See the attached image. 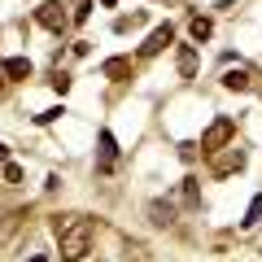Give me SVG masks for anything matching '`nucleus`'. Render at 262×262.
Returning a JSON list of instances; mask_svg holds the SVG:
<instances>
[{"mask_svg":"<svg viewBox=\"0 0 262 262\" xmlns=\"http://www.w3.org/2000/svg\"><path fill=\"white\" fill-rule=\"evenodd\" d=\"M57 236H61V262H83L88 249H92L96 227H92V219H75V223L57 227Z\"/></svg>","mask_w":262,"mask_h":262,"instance_id":"1","label":"nucleus"},{"mask_svg":"<svg viewBox=\"0 0 262 262\" xmlns=\"http://www.w3.org/2000/svg\"><path fill=\"white\" fill-rule=\"evenodd\" d=\"M232 136H236V122L232 118H214V122H210V131L201 136V149H206V153L232 149Z\"/></svg>","mask_w":262,"mask_h":262,"instance_id":"2","label":"nucleus"},{"mask_svg":"<svg viewBox=\"0 0 262 262\" xmlns=\"http://www.w3.org/2000/svg\"><path fill=\"white\" fill-rule=\"evenodd\" d=\"M114 162H118V140H114V131H101V162H96V170H114Z\"/></svg>","mask_w":262,"mask_h":262,"instance_id":"4","label":"nucleus"},{"mask_svg":"<svg viewBox=\"0 0 262 262\" xmlns=\"http://www.w3.org/2000/svg\"><path fill=\"white\" fill-rule=\"evenodd\" d=\"M0 70H5L9 79H31V61H27V57H5Z\"/></svg>","mask_w":262,"mask_h":262,"instance_id":"6","label":"nucleus"},{"mask_svg":"<svg viewBox=\"0 0 262 262\" xmlns=\"http://www.w3.org/2000/svg\"><path fill=\"white\" fill-rule=\"evenodd\" d=\"M5 179H9V184H22V166H13V162H5Z\"/></svg>","mask_w":262,"mask_h":262,"instance_id":"18","label":"nucleus"},{"mask_svg":"<svg viewBox=\"0 0 262 262\" xmlns=\"http://www.w3.org/2000/svg\"><path fill=\"white\" fill-rule=\"evenodd\" d=\"M140 22H144V13H131V18H118V22H114V31H118V35H122V31L140 27Z\"/></svg>","mask_w":262,"mask_h":262,"instance_id":"14","label":"nucleus"},{"mask_svg":"<svg viewBox=\"0 0 262 262\" xmlns=\"http://www.w3.org/2000/svg\"><path fill=\"white\" fill-rule=\"evenodd\" d=\"M5 162H9V144H0V166H5Z\"/></svg>","mask_w":262,"mask_h":262,"instance_id":"19","label":"nucleus"},{"mask_svg":"<svg viewBox=\"0 0 262 262\" xmlns=\"http://www.w3.org/2000/svg\"><path fill=\"white\" fill-rule=\"evenodd\" d=\"M170 39H175V31H170V27H158V31H153V35L140 44V57H158L162 48L170 44Z\"/></svg>","mask_w":262,"mask_h":262,"instance_id":"5","label":"nucleus"},{"mask_svg":"<svg viewBox=\"0 0 262 262\" xmlns=\"http://www.w3.org/2000/svg\"><path fill=\"white\" fill-rule=\"evenodd\" d=\"M101 70H105L110 79H127V75H131V61H127V57H110Z\"/></svg>","mask_w":262,"mask_h":262,"instance_id":"11","label":"nucleus"},{"mask_svg":"<svg viewBox=\"0 0 262 262\" xmlns=\"http://www.w3.org/2000/svg\"><path fill=\"white\" fill-rule=\"evenodd\" d=\"M223 88H227V92H249V70H227Z\"/></svg>","mask_w":262,"mask_h":262,"instance_id":"9","label":"nucleus"},{"mask_svg":"<svg viewBox=\"0 0 262 262\" xmlns=\"http://www.w3.org/2000/svg\"><path fill=\"white\" fill-rule=\"evenodd\" d=\"M101 5H105V9H114V5H118V0H101Z\"/></svg>","mask_w":262,"mask_h":262,"instance_id":"21","label":"nucleus"},{"mask_svg":"<svg viewBox=\"0 0 262 262\" xmlns=\"http://www.w3.org/2000/svg\"><path fill=\"white\" fill-rule=\"evenodd\" d=\"M241 166H245V153H241V149L232 144V153L214 162V175H232V170H241Z\"/></svg>","mask_w":262,"mask_h":262,"instance_id":"8","label":"nucleus"},{"mask_svg":"<svg viewBox=\"0 0 262 262\" xmlns=\"http://www.w3.org/2000/svg\"><path fill=\"white\" fill-rule=\"evenodd\" d=\"M31 262H48V258H44V253H31Z\"/></svg>","mask_w":262,"mask_h":262,"instance_id":"20","label":"nucleus"},{"mask_svg":"<svg viewBox=\"0 0 262 262\" xmlns=\"http://www.w3.org/2000/svg\"><path fill=\"white\" fill-rule=\"evenodd\" d=\"M35 22L44 31H61V27H70V13H66L61 0H44V5L35 9Z\"/></svg>","mask_w":262,"mask_h":262,"instance_id":"3","label":"nucleus"},{"mask_svg":"<svg viewBox=\"0 0 262 262\" xmlns=\"http://www.w3.org/2000/svg\"><path fill=\"white\" fill-rule=\"evenodd\" d=\"M258 219H262V192H258V196H253V201H249V210H245L241 227H253V223H258Z\"/></svg>","mask_w":262,"mask_h":262,"instance_id":"13","label":"nucleus"},{"mask_svg":"<svg viewBox=\"0 0 262 262\" xmlns=\"http://www.w3.org/2000/svg\"><path fill=\"white\" fill-rule=\"evenodd\" d=\"M92 18V0H79V9L70 13V22H88Z\"/></svg>","mask_w":262,"mask_h":262,"instance_id":"16","label":"nucleus"},{"mask_svg":"<svg viewBox=\"0 0 262 262\" xmlns=\"http://www.w3.org/2000/svg\"><path fill=\"white\" fill-rule=\"evenodd\" d=\"M188 35H192L196 44H201V39H210V35H214V22H210V18H192V22H188Z\"/></svg>","mask_w":262,"mask_h":262,"instance_id":"10","label":"nucleus"},{"mask_svg":"<svg viewBox=\"0 0 262 262\" xmlns=\"http://www.w3.org/2000/svg\"><path fill=\"white\" fill-rule=\"evenodd\" d=\"M149 219H153L158 227H170V223H175V206H170V201H153V206H149Z\"/></svg>","mask_w":262,"mask_h":262,"instance_id":"7","label":"nucleus"},{"mask_svg":"<svg viewBox=\"0 0 262 262\" xmlns=\"http://www.w3.org/2000/svg\"><path fill=\"white\" fill-rule=\"evenodd\" d=\"M184 201H188V206H196V179L192 175L184 179Z\"/></svg>","mask_w":262,"mask_h":262,"instance_id":"17","label":"nucleus"},{"mask_svg":"<svg viewBox=\"0 0 262 262\" xmlns=\"http://www.w3.org/2000/svg\"><path fill=\"white\" fill-rule=\"evenodd\" d=\"M192 70H196V53H192V48L184 44V48H179V75L188 79V75H192Z\"/></svg>","mask_w":262,"mask_h":262,"instance_id":"12","label":"nucleus"},{"mask_svg":"<svg viewBox=\"0 0 262 262\" xmlns=\"http://www.w3.org/2000/svg\"><path fill=\"white\" fill-rule=\"evenodd\" d=\"M61 105H53V110H44V114H35V122H39V127H48V122H57V118H61Z\"/></svg>","mask_w":262,"mask_h":262,"instance_id":"15","label":"nucleus"}]
</instances>
